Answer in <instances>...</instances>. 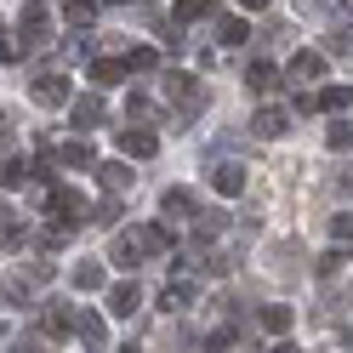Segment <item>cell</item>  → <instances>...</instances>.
Here are the masks:
<instances>
[{"instance_id":"cell-26","label":"cell","mask_w":353,"mask_h":353,"mask_svg":"<svg viewBox=\"0 0 353 353\" xmlns=\"http://www.w3.org/2000/svg\"><path fill=\"white\" fill-rule=\"evenodd\" d=\"M205 12H216V0H176V23H194Z\"/></svg>"},{"instance_id":"cell-12","label":"cell","mask_w":353,"mask_h":353,"mask_svg":"<svg viewBox=\"0 0 353 353\" xmlns=\"http://www.w3.org/2000/svg\"><path fill=\"white\" fill-rule=\"evenodd\" d=\"M245 85H251V92L256 97H268V92H279V69H274V63H251V69H245Z\"/></svg>"},{"instance_id":"cell-22","label":"cell","mask_w":353,"mask_h":353,"mask_svg":"<svg viewBox=\"0 0 353 353\" xmlns=\"http://www.w3.org/2000/svg\"><path fill=\"white\" fill-rule=\"evenodd\" d=\"M120 74H125V63H114V57H97L92 63V80L97 85H120Z\"/></svg>"},{"instance_id":"cell-35","label":"cell","mask_w":353,"mask_h":353,"mask_svg":"<svg viewBox=\"0 0 353 353\" xmlns=\"http://www.w3.org/2000/svg\"><path fill=\"white\" fill-rule=\"evenodd\" d=\"M17 353H52L46 342H34V336H23V342H17Z\"/></svg>"},{"instance_id":"cell-39","label":"cell","mask_w":353,"mask_h":353,"mask_svg":"<svg viewBox=\"0 0 353 353\" xmlns=\"http://www.w3.org/2000/svg\"><path fill=\"white\" fill-rule=\"evenodd\" d=\"M120 353H143V347H120Z\"/></svg>"},{"instance_id":"cell-25","label":"cell","mask_w":353,"mask_h":353,"mask_svg":"<svg viewBox=\"0 0 353 353\" xmlns=\"http://www.w3.org/2000/svg\"><path fill=\"white\" fill-rule=\"evenodd\" d=\"M29 183V165L23 160H0V188H23Z\"/></svg>"},{"instance_id":"cell-38","label":"cell","mask_w":353,"mask_h":353,"mask_svg":"<svg viewBox=\"0 0 353 353\" xmlns=\"http://www.w3.org/2000/svg\"><path fill=\"white\" fill-rule=\"evenodd\" d=\"M274 353H296V347H291V342H279V347H274Z\"/></svg>"},{"instance_id":"cell-1","label":"cell","mask_w":353,"mask_h":353,"mask_svg":"<svg viewBox=\"0 0 353 353\" xmlns=\"http://www.w3.org/2000/svg\"><path fill=\"white\" fill-rule=\"evenodd\" d=\"M160 92H165V103L176 108V120H194V114H200V108H205V85L194 80V74H176V69H171Z\"/></svg>"},{"instance_id":"cell-2","label":"cell","mask_w":353,"mask_h":353,"mask_svg":"<svg viewBox=\"0 0 353 353\" xmlns=\"http://www.w3.org/2000/svg\"><path fill=\"white\" fill-rule=\"evenodd\" d=\"M120 160H148V154H160V137H154L148 125H120Z\"/></svg>"},{"instance_id":"cell-28","label":"cell","mask_w":353,"mask_h":353,"mask_svg":"<svg viewBox=\"0 0 353 353\" xmlns=\"http://www.w3.org/2000/svg\"><path fill=\"white\" fill-rule=\"evenodd\" d=\"M154 63H160V52H154V46H137V52L125 57V69H137V74H148Z\"/></svg>"},{"instance_id":"cell-17","label":"cell","mask_w":353,"mask_h":353,"mask_svg":"<svg viewBox=\"0 0 353 353\" xmlns=\"http://www.w3.org/2000/svg\"><path fill=\"white\" fill-rule=\"evenodd\" d=\"M69 114H74L80 131H92V125L103 120V97H74V103H69Z\"/></svg>"},{"instance_id":"cell-13","label":"cell","mask_w":353,"mask_h":353,"mask_svg":"<svg viewBox=\"0 0 353 353\" xmlns=\"http://www.w3.org/2000/svg\"><path fill=\"white\" fill-rule=\"evenodd\" d=\"M291 80H325V52H296L291 57Z\"/></svg>"},{"instance_id":"cell-11","label":"cell","mask_w":353,"mask_h":353,"mask_svg":"<svg viewBox=\"0 0 353 353\" xmlns=\"http://www.w3.org/2000/svg\"><path fill=\"white\" fill-rule=\"evenodd\" d=\"M46 40H52V17L40 6H29L23 12V46H46Z\"/></svg>"},{"instance_id":"cell-5","label":"cell","mask_w":353,"mask_h":353,"mask_svg":"<svg viewBox=\"0 0 353 353\" xmlns=\"http://www.w3.org/2000/svg\"><path fill=\"white\" fill-rule=\"evenodd\" d=\"M46 211L63 216V223H80V216H85V200H80L74 188H52V194H46Z\"/></svg>"},{"instance_id":"cell-31","label":"cell","mask_w":353,"mask_h":353,"mask_svg":"<svg viewBox=\"0 0 353 353\" xmlns=\"http://www.w3.org/2000/svg\"><path fill=\"white\" fill-rule=\"evenodd\" d=\"M330 234H336V245H347V239H353V211H342L336 223H330Z\"/></svg>"},{"instance_id":"cell-10","label":"cell","mask_w":353,"mask_h":353,"mask_svg":"<svg viewBox=\"0 0 353 353\" xmlns=\"http://www.w3.org/2000/svg\"><path fill=\"white\" fill-rule=\"evenodd\" d=\"M251 131L256 137H285V131H291V114H285V108H256Z\"/></svg>"},{"instance_id":"cell-37","label":"cell","mask_w":353,"mask_h":353,"mask_svg":"<svg viewBox=\"0 0 353 353\" xmlns=\"http://www.w3.org/2000/svg\"><path fill=\"white\" fill-rule=\"evenodd\" d=\"M239 6H245V12H268L274 0H239Z\"/></svg>"},{"instance_id":"cell-6","label":"cell","mask_w":353,"mask_h":353,"mask_svg":"<svg viewBox=\"0 0 353 353\" xmlns=\"http://www.w3.org/2000/svg\"><path fill=\"white\" fill-rule=\"evenodd\" d=\"M205 183H211L216 194H245V165H234V160H228V165H211Z\"/></svg>"},{"instance_id":"cell-40","label":"cell","mask_w":353,"mask_h":353,"mask_svg":"<svg viewBox=\"0 0 353 353\" xmlns=\"http://www.w3.org/2000/svg\"><path fill=\"white\" fill-rule=\"evenodd\" d=\"M0 336H6V325H0Z\"/></svg>"},{"instance_id":"cell-15","label":"cell","mask_w":353,"mask_h":353,"mask_svg":"<svg viewBox=\"0 0 353 353\" xmlns=\"http://www.w3.org/2000/svg\"><path fill=\"white\" fill-rule=\"evenodd\" d=\"M314 108H330V114H347V108H353V85H325V92L314 97Z\"/></svg>"},{"instance_id":"cell-20","label":"cell","mask_w":353,"mask_h":353,"mask_svg":"<svg viewBox=\"0 0 353 353\" xmlns=\"http://www.w3.org/2000/svg\"><path fill=\"white\" fill-rule=\"evenodd\" d=\"M245 34H251V29H245V17H216V40H223V46H239Z\"/></svg>"},{"instance_id":"cell-41","label":"cell","mask_w":353,"mask_h":353,"mask_svg":"<svg viewBox=\"0 0 353 353\" xmlns=\"http://www.w3.org/2000/svg\"><path fill=\"white\" fill-rule=\"evenodd\" d=\"M108 6H114V0H108Z\"/></svg>"},{"instance_id":"cell-34","label":"cell","mask_w":353,"mask_h":353,"mask_svg":"<svg viewBox=\"0 0 353 353\" xmlns=\"http://www.w3.org/2000/svg\"><path fill=\"white\" fill-rule=\"evenodd\" d=\"M125 114H131V120H148L154 108H148V97H125Z\"/></svg>"},{"instance_id":"cell-27","label":"cell","mask_w":353,"mask_h":353,"mask_svg":"<svg viewBox=\"0 0 353 353\" xmlns=\"http://www.w3.org/2000/svg\"><path fill=\"white\" fill-rule=\"evenodd\" d=\"M325 143L336 148V154H342V148H353V120H336V125L325 131Z\"/></svg>"},{"instance_id":"cell-9","label":"cell","mask_w":353,"mask_h":353,"mask_svg":"<svg viewBox=\"0 0 353 353\" xmlns=\"http://www.w3.org/2000/svg\"><path fill=\"white\" fill-rule=\"evenodd\" d=\"M137 307H143V291H137V285H114V291H108V314H114V319H125V314H137Z\"/></svg>"},{"instance_id":"cell-29","label":"cell","mask_w":353,"mask_h":353,"mask_svg":"<svg viewBox=\"0 0 353 353\" xmlns=\"http://www.w3.org/2000/svg\"><path fill=\"white\" fill-rule=\"evenodd\" d=\"M6 296H12V302H29V296H34V279H29V274H12V279H6Z\"/></svg>"},{"instance_id":"cell-4","label":"cell","mask_w":353,"mask_h":353,"mask_svg":"<svg viewBox=\"0 0 353 353\" xmlns=\"http://www.w3.org/2000/svg\"><path fill=\"white\" fill-rule=\"evenodd\" d=\"M29 103H40V108H63V103H69V80H63V74H40V80H29Z\"/></svg>"},{"instance_id":"cell-19","label":"cell","mask_w":353,"mask_h":353,"mask_svg":"<svg viewBox=\"0 0 353 353\" xmlns=\"http://www.w3.org/2000/svg\"><path fill=\"white\" fill-rule=\"evenodd\" d=\"M97 171H103V188H108V194H125V188H131V171H125V160H114V165H97Z\"/></svg>"},{"instance_id":"cell-7","label":"cell","mask_w":353,"mask_h":353,"mask_svg":"<svg viewBox=\"0 0 353 353\" xmlns=\"http://www.w3.org/2000/svg\"><path fill=\"white\" fill-rule=\"evenodd\" d=\"M40 330H46V336H69V330H74V307H69V302H46Z\"/></svg>"},{"instance_id":"cell-36","label":"cell","mask_w":353,"mask_h":353,"mask_svg":"<svg viewBox=\"0 0 353 353\" xmlns=\"http://www.w3.org/2000/svg\"><path fill=\"white\" fill-rule=\"evenodd\" d=\"M302 12H330V0H296Z\"/></svg>"},{"instance_id":"cell-21","label":"cell","mask_w":353,"mask_h":353,"mask_svg":"<svg viewBox=\"0 0 353 353\" xmlns=\"http://www.w3.org/2000/svg\"><path fill=\"white\" fill-rule=\"evenodd\" d=\"M69 279H74V291H103V268H97V262H80Z\"/></svg>"},{"instance_id":"cell-16","label":"cell","mask_w":353,"mask_h":353,"mask_svg":"<svg viewBox=\"0 0 353 353\" xmlns=\"http://www.w3.org/2000/svg\"><path fill=\"white\" fill-rule=\"evenodd\" d=\"M165 216H200V200H194V194L188 188H165Z\"/></svg>"},{"instance_id":"cell-23","label":"cell","mask_w":353,"mask_h":353,"mask_svg":"<svg viewBox=\"0 0 353 353\" xmlns=\"http://www.w3.org/2000/svg\"><path fill=\"white\" fill-rule=\"evenodd\" d=\"M262 330H268V336H285V330H291V307H262Z\"/></svg>"},{"instance_id":"cell-33","label":"cell","mask_w":353,"mask_h":353,"mask_svg":"<svg viewBox=\"0 0 353 353\" xmlns=\"http://www.w3.org/2000/svg\"><path fill=\"white\" fill-rule=\"evenodd\" d=\"M234 347V330H211V342H205V353H228Z\"/></svg>"},{"instance_id":"cell-30","label":"cell","mask_w":353,"mask_h":353,"mask_svg":"<svg viewBox=\"0 0 353 353\" xmlns=\"http://www.w3.org/2000/svg\"><path fill=\"white\" fill-rule=\"evenodd\" d=\"M330 52H353V23H336V29H330Z\"/></svg>"},{"instance_id":"cell-8","label":"cell","mask_w":353,"mask_h":353,"mask_svg":"<svg viewBox=\"0 0 353 353\" xmlns=\"http://www.w3.org/2000/svg\"><path fill=\"white\" fill-rule=\"evenodd\" d=\"M74 336L92 347V353H103V342H108V336H103V319L92 314V307H80V314H74Z\"/></svg>"},{"instance_id":"cell-3","label":"cell","mask_w":353,"mask_h":353,"mask_svg":"<svg viewBox=\"0 0 353 353\" xmlns=\"http://www.w3.org/2000/svg\"><path fill=\"white\" fill-rule=\"evenodd\" d=\"M143 256H148V245H143V228L114 234V245H108V262H114V268H137Z\"/></svg>"},{"instance_id":"cell-32","label":"cell","mask_w":353,"mask_h":353,"mask_svg":"<svg viewBox=\"0 0 353 353\" xmlns=\"http://www.w3.org/2000/svg\"><path fill=\"white\" fill-rule=\"evenodd\" d=\"M314 268H319V279H330V274H336V268H342V251H325V256L314 262Z\"/></svg>"},{"instance_id":"cell-14","label":"cell","mask_w":353,"mask_h":353,"mask_svg":"<svg viewBox=\"0 0 353 353\" xmlns=\"http://www.w3.org/2000/svg\"><path fill=\"white\" fill-rule=\"evenodd\" d=\"M57 160L69 165V171H97V154H92V143H63V148H57Z\"/></svg>"},{"instance_id":"cell-18","label":"cell","mask_w":353,"mask_h":353,"mask_svg":"<svg viewBox=\"0 0 353 353\" xmlns=\"http://www.w3.org/2000/svg\"><path fill=\"white\" fill-rule=\"evenodd\" d=\"M0 245H6V251L23 245V223H17V211H12V205H0Z\"/></svg>"},{"instance_id":"cell-24","label":"cell","mask_w":353,"mask_h":353,"mask_svg":"<svg viewBox=\"0 0 353 353\" xmlns=\"http://www.w3.org/2000/svg\"><path fill=\"white\" fill-rule=\"evenodd\" d=\"M63 17H69L74 29H85V23L97 17V0H69V6H63Z\"/></svg>"}]
</instances>
